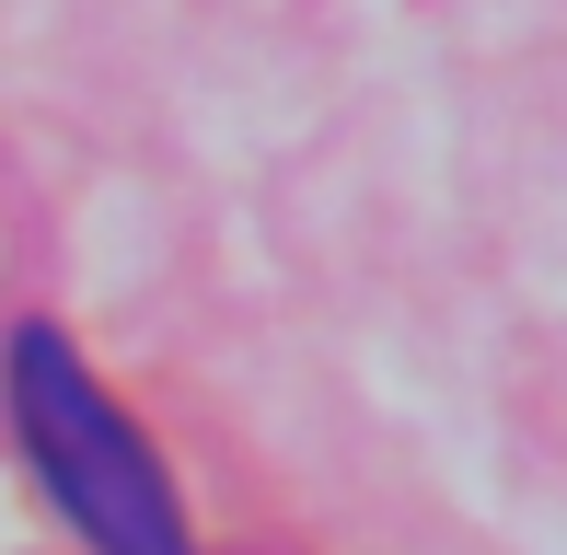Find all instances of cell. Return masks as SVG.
Segmentation results:
<instances>
[{
    "label": "cell",
    "instance_id": "1",
    "mask_svg": "<svg viewBox=\"0 0 567 555\" xmlns=\"http://www.w3.org/2000/svg\"><path fill=\"white\" fill-rule=\"evenodd\" d=\"M12 417H23V451H35L47 498L105 555H186V510H174L151 440L93 394L82 347H70L59 324H23L12 336Z\"/></svg>",
    "mask_w": 567,
    "mask_h": 555
}]
</instances>
